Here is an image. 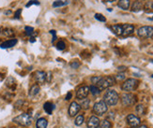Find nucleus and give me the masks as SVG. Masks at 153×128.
<instances>
[{
  "label": "nucleus",
  "mask_w": 153,
  "mask_h": 128,
  "mask_svg": "<svg viewBox=\"0 0 153 128\" xmlns=\"http://www.w3.org/2000/svg\"><path fill=\"white\" fill-rule=\"evenodd\" d=\"M118 93L115 91V90H107L106 93L103 96V101L105 102V104L107 106H115L117 105V103L118 102Z\"/></svg>",
  "instance_id": "obj_1"
},
{
  "label": "nucleus",
  "mask_w": 153,
  "mask_h": 128,
  "mask_svg": "<svg viewBox=\"0 0 153 128\" xmlns=\"http://www.w3.org/2000/svg\"><path fill=\"white\" fill-rule=\"evenodd\" d=\"M117 80L116 78L113 76H106L103 77L99 81V82L97 83V87L100 89V90H104L109 87L113 86L115 83H116Z\"/></svg>",
  "instance_id": "obj_2"
},
{
  "label": "nucleus",
  "mask_w": 153,
  "mask_h": 128,
  "mask_svg": "<svg viewBox=\"0 0 153 128\" xmlns=\"http://www.w3.org/2000/svg\"><path fill=\"white\" fill-rule=\"evenodd\" d=\"M15 124H17L19 125L22 126H29L32 124V117L27 114V113H24V114H21L17 117H15L12 120Z\"/></svg>",
  "instance_id": "obj_3"
},
{
  "label": "nucleus",
  "mask_w": 153,
  "mask_h": 128,
  "mask_svg": "<svg viewBox=\"0 0 153 128\" xmlns=\"http://www.w3.org/2000/svg\"><path fill=\"white\" fill-rule=\"evenodd\" d=\"M139 84V81L135 79H128L124 81V83L121 85V89L123 91L127 92V93H131L134 91L136 88H137Z\"/></svg>",
  "instance_id": "obj_4"
},
{
  "label": "nucleus",
  "mask_w": 153,
  "mask_h": 128,
  "mask_svg": "<svg viewBox=\"0 0 153 128\" xmlns=\"http://www.w3.org/2000/svg\"><path fill=\"white\" fill-rule=\"evenodd\" d=\"M137 34L140 37L142 38H149L153 36V26L149 25H146V26H142L138 29Z\"/></svg>",
  "instance_id": "obj_5"
},
{
  "label": "nucleus",
  "mask_w": 153,
  "mask_h": 128,
  "mask_svg": "<svg viewBox=\"0 0 153 128\" xmlns=\"http://www.w3.org/2000/svg\"><path fill=\"white\" fill-rule=\"evenodd\" d=\"M108 108H107V105L105 104L104 101H99L95 103L94 107H93V111L94 113L98 116H102L104 113H106Z\"/></svg>",
  "instance_id": "obj_6"
},
{
  "label": "nucleus",
  "mask_w": 153,
  "mask_h": 128,
  "mask_svg": "<svg viewBox=\"0 0 153 128\" xmlns=\"http://www.w3.org/2000/svg\"><path fill=\"white\" fill-rule=\"evenodd\" d=\"M121 102H122V105L126 106V107L134 105L136 102V96H133V93H123L122 96H121Z\"/></svg>",
  "instance_id": "obj_7"
},
{
  "label": "nucleus",
  "mask_w": 153,
  "mask_h": 128,
  "mask_svg": "<svg viewBox=\"0 0 153 128\" xmlns=\"http://www.w3.org/2000/svg\"><path fill=\"white\" fill-rule=\"evenodd\" d=\"M88 93H89V87L88 86H82L78 89L77 92H76V97L80 100L85 99L87 97Z\"/></svg>",
  "instance_id": "obj_8"
},
{
  "label": "nucleus",
  "mask_w": 153,
  "mask_h": 128,
  "mask_svg": "<svg viewBox=\"0 0 153 128\" xmlns=\"http://www.w3.org/2000/svg\"><path fill=\"white\" fill-rule=\"evenodd\" d=\"M127 122H128V124L131 127L135 128V127H137V126L140 125L141 121H140V118H138L137 116H135L133 114H130L127 117Z\"/></svg>",
  "instance_id": "obj_9"
},
{
  "label": "nucleus",
  "mask_w": 153,
  "mask_h": 128,
  "mask_svg": "<svg viewBox=\"0 0 153 128\" xmlns=\"http://www.w3.org/2000/svg\"><path fill=\"white\" fill-rule=\"evenodd\" d=\"M81 107L80 105L77 102H72V104L70 105V108H69V114L70 116L74 117L75 115H77V113L79 112Z\"/></svg>",
  "instance_id": "obj_10"
},
{
  "label": "nucleus",
  "mask_w": 153,
  "mask_h": 128,
  "mask_svg": "<svg viewBox=\"0 0 153 128\" xmlns=\"http://www.w3.org/2000/svg\"><path fill=\"white\" fill-rule=\"evenodd\" d=\"M100 124V120L97 116H91L87 121V128H98Z\"/></svg>",
  "instance_id": "obj_11"
},
{
  "label": "nucleus",
  "mask_w": 153,
  "mask_h": 128,
  "mask_svg": "<svg viewBox=\"0 0 153 128\" xmlns=\"http://www.w3.org/2000/svg\"><path fill=\"white\" fill-rule=\"evenodd\" d=\"M35 79L36 81L40 84L44 83L46 81V73L44 71H36L35 72Z\"/></svg>",
  "instance_id": "obj_12"
},
{
  "label": "nucleus",
  "mask_w": 153,
  "mask_h": 128,
  "mask_svg": "<svg viewBox=\"0 0 153 128\" xmlns=\"http://www.w3.org/2000/svg\"><path fill=\"white\" fill-rule=\"evenodd\" d=\"M122 36H129L131 34H133L134 31V26L133 24H122Z\"/></svg>",
  "instance_id": "obj_13"
},
{
  "label": "nucleus",
  "mask_w": 153,
  "mask_h": 128,
  "mask_svg": "<svg viewBox=\"0 0 153 128\" xmlns=\"http://www.w3.org/2000/svg\"><path fill=\"white\" fill-rule=\"evenodd\" d=\"M17 40H15V38H13V40H7L3 42L1 45H0V47H1L2 49H9V48H12L13 46H15L16 44H17Z\"/></svg>",
  "instance_id": "obj_14"
},
{
  "label": "nucleus",
  "mask_w": 153,
  "mask_h": 128,
  "mask_svg": "<svg viewBox=\"0 0 153 128\" xmlns=\"http://www.w3.org/2000/svg\"><path fill=\"white\" fill-rule=\"evenodd\" d=\"M117 6L124 10H128L131 6V1L130 0H119L117 3Z\"/></svg>",
  "instance_id": "obj_15"
},
{
  "label": "nucleus",
  "mask_w": 153,
  "mask_h": 128,
  "mask_svg": "<svg viewBox=\"0 0 153 128\" xmlns=\"http://www.w3.org/2000/svg\"><path fill=\"white\" fill-rule=\"evenodd\" d=\"M111 29L112 31L115 33L116 35L117 36H122V25L120 24H115V25H112L111 26Z\"/></svg>",
  "instance_id": "obj_16"
},
{
  "label": "nucleus",
  "mask_w": 153,
  "mask_h": 128,
  "mask_svg": "<svg viewBox=\"0 0 153 128\" xmlns=\"http://www.w3.org/2000/svg\"><path fill=\"white\" fill-rule=\"evenodd\" d=\"M142 7H143V6H142V3L139 1V0H136V1L133 2V6H132V12H138L142 9Z\"/></svg>",
  "instance_id": "obj_17"
},
{
  "label": "nucleus",
  "mask_w": 153,
  "mask_h": 128,
  "mask_svg": "<svg viewBox=\"0 0 153 128\" xmlns=\"http://www.w3.org/2000/svg\"><path fill=\"white\" fill-rule=\"evenodd\" d=\"M43 109H44V110L48 114H52L53 110L54 109V105L51 102H46L44 106H43Z\"/></svg>",
  "instance_id": "obj_18"
},
{
  "label": "nucleus",
  "mask_w": 153,
  "mask_h": 128,
  "mask_svg": "<svg viewBox=\"0 0 153 128\" xmlns=\"http://www.w3.org/2000/svg\"><path fill=\"white\" fill-rule=\"evenodd\" d=\"M47 125H48V122L44 118H41L37 121V124H36L37 128H46Z\"/></svg>",
  "instance_id": "obj_19"
},
{
  "label": "nucleus",
  "mask_w": 153,
  "mask_h": 128,
  "mask_svg": "<svg viewBox=\"0 0 153 128\" xmlns=\"http://www.w3.org/2000/svg\"><path fill=\"white\" fill-rule=\"evenodd\" d=\"M40 91H41L40 86L38 85V84H35V85H33V86L31 87L30 91H29V94H30L31 96H37V94L40 93Z\"/></svg>",
  "instance_id": "obj_20"
},
{
  "label": "nucleus",
  "mask_w": 153,
  "mask_h": 128,
  "mask_svg": "<svg viewBox=\"0 0 153 128\" xmlns=\"http://www.w3.org/2000/svg\"><path fill=\"white\" fill-rule=\"evenodd\" d=\"M136 112L139 115H144L146 114V108L144 105H138L136 106Z\"/></svg>",
  "instance_id": "obj_21"
},
{
  "label": "nucleus",
  "mask_w": 153,
  "mask_h": 128,
  "mask_svg": "<svg viewBox=\"0 0 153 128\" xmlns=\"http://www.w3.org/2000/svg\"><path fill=\"white\" fill-rule=\"evenodd\" d=\"M89 104H90V101L89 99L87 98H85V99H82V103H81V106L80 107L84 109H87L89 108Z\"/></svg>",
  "instance_id": "obj_22"
},
{
  "label": "nucleus",
  "mask_w": 153,
  "mask_h": 128,
  "mask_svg": "<svg viewBox=\"0 0 153 128\" xmlns=\"http://www.w3.org/2000/svg\"><path fill=\"white\" fill-rule=\"evenodd\" d=\"M89 92L93 94V96H98L100 93H101V90L97 86H94V85H91L89 87Z\"/></svg>",
  "instance_id": "obj_23"
},
{
  "label": "nucleus",
  "mask_w": 153,
  "mask_h": 128,
  "mask_svg": "<svg viewBox=\"0 0 153 128\" xmlns=\"http://www.w3.org/2000/svg\"><path fill=\"white\" fill-rule=\"evenodd\" d=\"M68 2H65L62 1V0H56L54 3H53V7L54 8H58V7H63L65 5H67Z\"/></svg>",
  "instance_id": "obj_24"
},
{
  "label": "nucleus",
  "mask_w": 153,
  "mask_h": 128,
  "mask_svg": "<svg viewBox=\"0 0 153 128\" xmlns=\"http://www.w3.org/2000/svg\"><path fill=\"white\" fill-rule=\"evenodd\" d=\"M99 128H111V124L110 122H109L108 120H103L100 125H99Z\"/></svg>",
  "instance_id": "obj_25"
},
{
  "label": "nucleus",
  "mask_w": 153,
  "mask_h": 128,
  "mask_svg": "<svg viewBox=\"0 0 153 128\" xmlns=\"http://www.w3.org/2000/svg\"><path fill=\"white\" fill-rule=\"evenodd\" d=\"M84 121H85V118H84V116L83 115H79L77 118L75 119V124L76 125H78V126H80V125H82L83 124V122H84Z\"/></svg>",
  "instance_id": "obj_26"
},
{
  "label": "nucleus",
  "mask_w": 153,
  "mask_h": 128,
  "mask_svg": "<svg viewBox=\"0 0 153 128\" xmlns=\"http://www.w3.org/2000/svg\"><path fill=\"white\" fill-rule=\"evenodd\" d=\"M95 19L98 20V21H100V22H103V23L106 22V18L102 14H100V13H96L95 14Z\"/></svg>",
  "instance_id": "obj_27"
},
{
  "label": "nucleus",
  "mask_w": 153,
  "mask_h": 128,
  "mask_svg": "<svg viewBox=\"0 0 153 128\" xmlns=\"http://www.w3.org/2000/svg\"><path fill=\"white\" fill-rule=\"evenodd\" d=\"M3 35L6 36V37H9V36H12L13 35V30L10 29V28H6L5 30H3Z\"/></svg>",
  "instance_id": "obj_28"
},
{
  "label": "nucleus",
  "mask_w": 153,
  "mask_h": 128,
  "mask_svg": "<svg viewBox=\"0 0 153 128\" xmlns=\"http://www.w3.org/2000/svg\"><path fill=\"white\" fill-rule=\"evenodd\" d=\"M65 48H66V44H65L64 41H58L57 44V49L59 50V51H62V50H64Z\"/></svg>",
  "instance_id": "obj_29"
},
{
  "label": "nucleus",
  "mask_w": 153,
  "mask_h": 128,
  "mask_svg": "<svg viewBox=\"0 0 153 128\" xmlns=\"http://www.w3.org/2000/svg\"><path fill=\"white\" fill-rule=\"evenodd\" d=\"M25 33H26L27 36H31L34 32V28H33V27H31V26H25Z\"/></svg>",
  "instance_id": "obj_30"
},
{
  "label": "nucleus",
  "mask_w": 153,
  "mask_h": 128,
  "mask_svg": "<svg viewBox=\"0 0 153 128\" xmlns=\"http://www.w3.org/2000/svg\"><path fill=\"white\" fill-rule=\"evenodd\" d=\"M31 5H40V2L38 1V0H30V1L25 5V7L28 8L31 6Z\"/></svg>",
  "instance_id": "obj_31"
},
{
  "label": "nucleus",
  "mask_w": 153,
  "mask_h": 128,
  "mask_svg": "<svg viewBox=\"0 0 153 128\" xmlns=\"http://www.w3.org/2000/svg\"><path fill=\"white\" fill-rule=\"evenodd\" d=\"M80 66V63L77 62V61H73V62L70 64V68H73V69H77Z\"/></svg>",
  "instance_id": "obj_32"
},
{
  "label": "nucleus",
  "mask_w": 153,
  "mask_h": 128,
  "mask_svg": "<svg viewBox=\"0 0 153 128\" xmlns=\"http://www.w3.org/2000/svg\"><path fill=\"white\" fill-rule=\"evenodd\" d=\"M124 79H125V74L124 73H118L116 76V80H117V81H121V80H124Z\"/></svg>",
  "instance_id": "obj_33"
},
{
  "label": "nucleus",
  "mask_w": 153,
  "mask_h": 128,
  "mask_svg": "<svg viewBox=\"0 0 153 128\" xmlns=\"http://www.w3.org/2000/svg\"><path fill=\"white\" fill-rule=\"evenodd\" d=\"M101 79H102V77H93L91 79V81H92V83H95V84H97Z\"/></svg>",
  "instance_id": "obj_34"
},
{
  "label": "nucleus",
  "mask_w": 153,
  "mask_h": 128,
  "mask_svg": "<svg viewBox=\"0 0 153 128\" xmlns=\"http://www.w3.org/2000/svg\"><path fill=\"white\" fill-rule=\"evenodd\" d=\"M50 33H51V34L53 35V38H52V41L54 42V40H57V33H56V31H54V30H51V31H50Z\"/></svg>",
  "instance_id": "obj_35"
},
{
  "label": "nucleus",
  "mask_w": 153,
  "mask_h": 128,
  "mask_svg": "<svg viewBox=\"0 0 153 128\" xmlns=\"http://www.w3.org/2000/svg\"><path fill=\"white\" fill-rule=\"evenodd\" d=\"M51 80H52V73H51V72H48V73L46 74V81L48 82H50Z\"/></svg>",
  "instance_id": "obj_36"
},
{
  "label": "nucleus",
  "mask_w": 153,
  "mask_h": 128,
  "mask_svg": "<svg viewBox=\"0 0 153 128\" xmlns=\"http://www.w3.org/2000/svg\"><path fill=\"white\" fill-rule=\"evenodd\" d=\"M21 12H22V9H18L17 12H15L14 18H15V19H19V18H20V14H21Z\"/></svg>",
  "instance_id": "obj_37"
},
{
  "label": "nucleus",
  "mask_w": 153,
  "mask_h": 128,
  "mask_svg": "<svg viewBox=\"0 0 153 128\" xmlns=\"http://www.w3.org/2000/svg\"><path fill=\"white\" fill-rule=\"evenodd\" d=\"M72 97H73V93H68L67 96H66V100H70Z\"/></svg>",
  "instance_id": "obj_38"
},
{
  "label": "nucleus",
  "mask_w": 153,
  "mask_h": 128,
  "mask_svg": "<svg viewBox=\"0 0 153 128\" xmlns=\"http://www.w3.org/2000/svg\"><path fill=\"white\" fill-rule=\"evenodd\" d=\"M135 128H147V127H146V125H141V126L139 125V126H137V127H135Z\"/></svg>",
  "instance_id": "obj_39"
},
{
  "label": "nucleus",
  "mask_w": 153,
  "mask_h": 128,
  "mask_svg": "<svg viewBox=\"0 0 153 128\" xmlns=\"http://www.w3.org/2000/svg\"><path fill=\"white\" fill-rule=\"evenodd\" d=\"M104 2H114V1H116V0H103Z\"/></svg>",
  "instance_id": "obj_40"
},
{
  "label": "nucleus",
  "mask_w": 153,
  "mask_h": 128,
  "mask_svg": "<svg viewBox=\"0 0 153 128\" xmlns=\"http://www.w3.org/2000/svg\"><path fill=\"white\" fill-rule=\"evenodd\" d=\"M35 41V37H30V42H34Z\"/></svg>",
  "instance_id": "obj_41"
},
{
  "label": "nucleus",
  "mask_w": 153,
  "mask_h": 128,
  "mask_svg": "<svg viewBox=\"0 0 153 128\" xmlns=\"http://www.w3.org/2000/svg\"><path fill=\"white\" fill-rule=\"evenodd\" d=\"M10 13H12V12H10V10H8V12H5V14H10Z\"/></svg>",
  "instance_id": "obj_42"
},
{
  "label": "nucleus",
  "mask_w": 153,
  "mask_h": 128,
  "mask_svg": "<svg viewBox=\"0 0 153 128\" xmlns=\"http://www.w3.org/2000/svg\"><path fill=\"white\" fill-rule=\"evenodd\" d=\"M0 33H1V28H0Z\"/></svg>",
  "instance_id": "obj_43"
},
{
  "label": "nucleus",
  "mask_w": 153,
  "mask_h": 128,
  "mask_svg": "<svg viewBox=\"0 0 153 128\" xmlns=\"http://www.w3.org/2000/svg\"><path fill=\"white\" fill-rule=\"evenodd\" d=\"M151 62H152V63H153V60H151Z\"/></svg>",
  "instance_id": "obj_44"
},
{
  "label": "nucleus",
  "mask_w": 153,
  "mask_h": 128,
  "mask_svg": "<svg viewBox=\"0 0 153 128\" xmlns=\"http://www.w3.org/2000/svg\"><path fill=\"white\" fill-rule=\"evenodd\" d=\"M152 8H153V4H152Z\"/></svg>",
  "instance_id": "obj_45"
},
{
  "label": "nucleus",
  "mask_w": 153,
  "mask_h": 128,
  "mask_svg": "<svg viewBox=\"0 0 153 128\" xmlns=\"http://www.w3.org/2000/svg\"><path fill=\"white\" fill-rule=\"evenodd\" d=\"M151 77H152V78H153V75H152V76H151Z\"/></svg>",
  "instance_id": "obj_46"
}]
</instances>
